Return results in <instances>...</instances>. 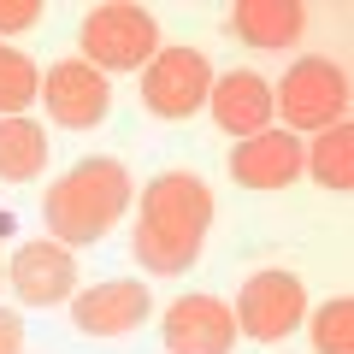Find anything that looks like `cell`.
Listing matches in <instances>:
<instances>
[{
  "instance_id": "cell-11",
  "label": "cell",
  "mask_w": 354,
  "mask_h": 354,
  "mask_svg": "<svg viewBox=\"0 0 354 354\" xmlns=\"http://www.w3.org/2000/svg\"><path fill=\"white\" fill-rule=\"evenodd\" d=\"M301 171H307V153L290 130H260V136L236 142V153H230V177L242 189H283Z\"/></svg>"
},
{
  "instance_id": "cell-2",
  "label": "cell",
  "mask_w": 354,
  "mask_h": 354,
  "mask_svg": "<svg viewBox=\"0 0 354 354\" xmlns=\"http://www.w3.org/2000/svg\"><path fill=\"white\" fill-rule=\"evenodd\" d=\"M130 207V171L118 160H77L71 171L48 189V230L59 236V248H83L101 242L118 225V213Z\"/></svg>"
},
{
  "instance_id": "cell-12",
  "label": "cell",
  "mask_w": 354,
  "mask_h": 354,
  "mask_svg": "<svg viewBox=\"0 0 354 354\" xmlns=\"http://www.w3.org/2000/svg\"><path fill=\"white\" fill-rule=\"evenodd\" d=\"M207 106H213V124L230 130L236 142L272 130V118H278V106H272V83H266L260 71H230V77H218L213 95H207Z\"/></svg>"
},
{
  "instance_id": "cell-16",
  "label": "cell",
  "mask_w": 354,
  "mask_h": 354,
  "mask_svg": "<svg viewBox=\"0 0 354 354\" xmlns=\"http://www.w3.org/2000/svg\"><path fill=\"white\" fill-rule=\"evenodd\" d=\"M41 95V77H36V65L24 59V53H0V118H18L30 101Z\"/></svg>"
},
{
  "instance_id": "cell-7",
  "label": "cell",
  "mask_w": 354,
  "mask_h": 354,
  "mask_svg": "<svg viewBox=\"0 0 354 354\" xmlns=\"http://www.w3.org/2000/svg\"><path fill=\"white\" fill-rule=\"evenodd\" d=\"M41 101H48V118L65 130H95L113 106V83L88 59H59L48 65V83H41Z\"/></svg>"
},
{
  "instance_id": "cell-5",
  "label": "cell",
  "mask_w": 354,
  "mask_h": 354,
  "mask_svg": "<svg viewBox=\"0 0 354 354\" xmlns=\"http://www.w3.org/2000/svg\"><path fill=\"white\" fill-rule=\"evenodd\" d=\"M213 95V65L195 48H160L142 71V106L153 118H189Z\"/></svg>"
},
{
  "instance_id": "cell-4",
  "label": "cell",
  "mask_w": 354,
  "mask_h": 354,
  "mask_svg": "<svg viewBox=\"0 0 354 354\" xmlns=\"http://www.w3.org/2000/svg\"><path fill=\"white\" fill-rule=\"evenodd\" d=\"M272 106L283 113L290 136L295 130H330L348 113V77H342L337 59L307 53V59H295L290 71H283V83L272 88Z\"/></svg>"
},
{
  "instance_id": "cell-9",
  "label": "cell",
  "mask_w": 354,
  "mask_h": 354,
  "mask_svg": "<svg viewBox=\"0 0 354 354\" xmlns=\"http://www.w3.org/2000/svg\"><path fill=\"white\" fill-rule=\"evenodd\" d=\"M6 278H12L24 307H59L77 295V260L59 242H24L12 254V266H6Z\"/></svg>"
},
{
  "instance_id": "cell-8",
  "label": "cell",
  "mask_w": 354,
  "mask_h": 354,
  "mask_svg": "<svg viewBox=\"0 0 354 354\" xmlns=\"http://www.w3.org/2000/svg\"><path fill=\"white\" fill-rule=\"evenodd\" d=\"M148 307L153 301H148V290L136 278H106L95 290L71 295V325L83 337H130V330H142Z\"/></svg>"
},
{
  "instance_id": "cell-10",
  "label": "cell",
  "mask_w": 354,
  "mask_h": 354,
  "mask_svg": "<svg viewBox=\"0 0 354 354\" xmlns=\"http://www.w3.org/2000/svg\"><path fill=\"white\" fill-rule=\"evenodd\" d=\"M236 313L218 295H183L165 313V354H230Z\"/></svg>"
},
{
  "instance_id": "cell-18",
  "label": "cell",
  "mask_w": 354,
  "mask_h": 354,
  "mask_svg": "<svg viewBox=\"0 0 354 354\" xmlns=\"http://www.w3.org/2000/svg\"><path fill=\"white\" fill-rule=\"evenodd\" d=\"M41 18V0H0V30H30Z\"/></svg>"
},
{
  "instance_id": "cell-19",
  "label": "cell",
  "mask_w": 354,
  "mask_h": 354,
  "mask_svg": "<svg viewBox=\"0 0 354 354\" xmlns=\"http://www.w3.org/2000/svg\"><path fill=\"white\" fill-rule=\"evenodd\" d=\"M0 354H24V319L12 307H0Z\"/></svg>"
},
{
  "instance_id": "cell-15",
  "label": "cell",
  "mask_w": 354,
  "mask_h": 354,
  "mask_svg": "<svg viewBox=\"0 0 354 354\" xmlns=\"http://www.w3.org/2000/svg\"><path fill=\"white\" fill-rule=\"evenodd\" d=\"M307 171H313L325 189H354V124L319 130L313 153H307Z\"/></svg>"
},
{
  "instance_id": "cell-13",
  "label": "cell",
  "mask_w": 354,
  "mask_h": 354,
  "mask_svg": "<svg viewBox=\"0 0 354 354\" xmlns=\"http://www.w3.org/2000/svg\"><path fill=\"white\" fill-rule=\"evenodd\" d=\"M225 30L242 36L248 48H290L307 30V6L301 0H236Z\"/></svg>"
},
{
  "instance_id": "cell-6",
  "label": "cell",
  "mask_w": 354,
  "mask_h": 354,
  "mask_svg": "<svg viewBox=\"0 0 354 354\" xmlns=\"http://www.w3.org/2000/svg\"><path fill=\"white\" fill-rule=\"evenodd\" d=\"M230 313H236V330H248L254 342H283L307 319V290L295 272H254Z\"/></svg>"
},
{
  "instance_id": "cell-3",
  "label": "cell",
  "mask_w": 354,
  "mask_h": 354,
  "mask_svg": "<svg viewBox=\"0 0 354 354\" xmlns=\"http://www.w3.org/2000/svg\"><path fill=\"white\" fill-rule=\"evenodd\" d=\"M77 36H83V59L101 77L106 71H142V65L160 53V24H153V12L148 6H124V0L95 6Z\"/></svg>"
},
{
  "instance_id": "cell-14",
  "label": "cell",
  "mask_w": 354,
  "mask_h": 354,
  "mask_svg": "<svg viewBox=\"0 0 354 354\" xmlns=\"http://www.w3.org/2000/svg\"><path fill=\"white\" fill-rule=\"evenodd\" d=\"M48 165V136L36 118H0V177L6 183H30Z\"/></svg>"
},
{
  "instance_id": "cell-1",
  "label": "cell",
  "mask_w": 354,
  "mask_h": 354,
  "mask_svg": "<svg viewBox=\"0 0 354 354\" xmlns=\"http://www.w3.org/2000/svg\"><path fill=\"white\" fill-rule=\"evenodd\" d=\"M213 225V189L195 171H160L142 189V213H136V260L160 278L189 272L195 254L207 242Z\"/></svg>"
},
{
  "instance_id": "cell-20",
  "label": "cell",
  "mask_w": 354,
  "mask_h": 354,
  "mask_svg": "<svg viewBox=\"0 0 354 354\" xmlns=\"http://www.w3.org/2000/svg\"><path fill=\"white\" fill-rule=\"evenodd\" d=\"M0 53H6V48H0Z\"/></svg>"
},
{
  "instance_id": "cell-17",
  "label": "cell",
  "mask_w": 354,
  "mask_h": 354,
  "mask_svg": "<svg viewBox=\"0 0 354 354\" xmlns=\"http://www.w3.org/2000/svg\"><path fill=\"white\" fill-rule=\"evenodd\" d=\"M313 348L319 354H354V301L337 295L313 313Z\"/></svg>"
}]
</instances>
